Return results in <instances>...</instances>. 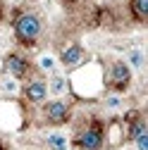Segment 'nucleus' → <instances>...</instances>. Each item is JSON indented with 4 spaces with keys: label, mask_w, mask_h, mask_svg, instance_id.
<instances>
[{
    "label": "nucleus",
    "mask_w": 148,
    "mask_h": 150,
    "mask_svg": "<svg viewBox=\"0 0 148 150\" xmlns=\"http://www.w3.org/2000/svg\"><path fill=\"white\" fill-rule=\"evenodd\" d=\"M12 29H14L17 43L29 48V45H36V43H38L41 33H43V22H41V17L36 14V12H24V14H19V17L14 19Z\"/></svg>",
    "instance_id": "nucleus-1"
},
{
    "label": "nucleus",
    "mask_w": 148,
    "mask_h": 150,
    "mask_svg": "<svg viewBox=\"0 0 148 150\" xmlns=\"http://www.w3.org/2000/svg\"><path fill=\"white\" fill-rule=\"evenodd\" d=\"M132 81H134V71H132V67H129L124 60H115L112 64H110V69H107V83H110L112 91L122 93V91H127L129 86H132Z\"/></svg>",
    "instance_id": "nucleus-2"
},
{
    "label": "nucleus",
    "mask_w": 148,
    "mask_h": 150,
    "mask_svg": "<svg viewBox=\"0 0 148 150\" xmlns=\"http://www.w3.org/2000/svg\"><path fill=\"white\" fill-rule=\"evenodd\" d=\"M43 117H46V122L53 124V126H62V124H67L69 117H72V107H69V103L62 100V98L46 100V103H43Z\"/></svg>",
    "instance_id": "nucleus-3"
},
{
    "label": "nucleus",
    "mask_w": 148,
    "mask_h": 150,
    "mask_svg": "<svg viewBox=\"0 0 148 150\" xmlns=\"http://www.w3.org/2000/svg\"><path fill=\"white\" fill-rule=\"evenodd\" d=\"M103 143H105V136H103V129L98 124L86 126L81 134L74 138V145L81 148V150H103Z\"/></svg>",
    "instance_id": "nucleus-4"
},
{
    "label": "nucleus",
    "mask_w": 148,
    "mask_h": 150,
    "mask_svg": "<svg viewBox=\"0 0 148 150\" xmlns=\"http://www.w3.org/2000/svg\"><path fill=\"white\" fill-rule=\"evenodd\" d=\"M5 71H7V76H12V79H26L29 76V69H31V62L24 57V55H19V52H10V55H5Z\"/></svg>",
    "instance_id": "nucleus-5"
},
{
    "label": "nucleus",
    "mask_w": 148,
    "mask_h": 150,
    "mask_svg": "<svg viewBox=\"0 0 148 150\" xmlns=\"http://www.w3.org/2000/svg\"><path fill=\"white\" fill-rule=\"evenodd\" d=\"M22 93H24V98H26L29 103H33V105H43V103L48 100V83H46L43 79H31V81L24 83Z\"/></svg>",
    "instance_id": "nucleus-6"
},
{
    "label": "nucleus",
    "mask_w": 148,
    "mask_h": 150,
    "mask_svg": "<svg viewBox=\"0 0 148 150\" xmlns=\"http://www.w3.org/2000/svg\"><path fill=\"white\" fill-rule=\"evenodd\" d=\"M84 57H86V52H84V48L79 45V43H72V45H67L62 52H60V64L62 67H67V69H77L81 62H84Z\"/></svg>",
    "instance_id": "nucleus-7"
},
{
    "label": "nucleus",
    "mask_w": 148,
    "mask_h": 150,
    "mask_svg": "<svg viewBox=\"0 0 148 150\" xmlns=\"http://www.w3.org/2000/svg\"><path fill=\"white\" fill-rule=\"evenodd\" d=\"M46 83H48V96H53V98H62L69 88L67 76H62V74H53L50 81H46Z\"/></svg>",
    "instance_id": "nucleus-8"
},
{
    "label": "nucleus",
    "mask_w": 148,
    "mask_h": 150,
    "mask_svg": "<svg viewBox=\"0 0 148 150\" xmlns=\"http://www.w3.org/2000/svg\"><path fill=\"white\" fill-rule=\"evenodd\" d=\"M46 143L50 150H69V138L65 134H60V131H53V134L46 136Z\"/></svg>",
    "instance_id": "nucleus-9"
},
{
    "label": "nucleus",
    "mask_w": 148,
    "mask_h": 150,
    "mask_svg": "<svg viewBox=\"0 0 148 150\" xmlns=\"http://www.w3.org/2000/svg\"><path fill=\"white\" fill-rule=\"evenodd\" d=\"M124 62L132 67V71H134V69H139V71H141V69L146 67V55H143V50H141V48H132Z\"/></svg>",
    "instance_id": "nucleus-10"
},
{
    "label": "nucleus",
    "mask_w": 148,
    "mask_h": 150,
    "mask_svg": "<svg viewBox=\"0 0 148 150\" xmlns=\"http://www.w3.org/2000/svg\"><path fill=\"white\" fill-rule=\"evenodd\" d=\"M129 10H132L136 22H146L148 19V0H129Z\"/></svg>",
    "instance_id": "nucleus-11"
},
{
    "label": "nucleus",
    "mask_w": 148,
    "mask_h": 150,
    "mask_svg": "<svg viewBox=\"0 0 148 150\" xmlns=\"http://www.w3.org/2000/svg\"><path fill=\"white\" fill-rule=\"evenodd\" d=\"M38 69L48 71V74H55V69H58V57H53L50 52H43L38 57Z\"/></svg>",
    "instance_id": "nucleus-12"
},
{
    "label": "nucleus",
    "mask_w": 148,
    "mask_h": 150,
    "mask_svg": "<svg viewBox=\"0 0 148 150\" xmlns=\"http://www.w3.org/2000/svg\"><path fill=\"white\" fill-rule=\"evenodd\" d=\"M143 131H148V129H146V119L139 117V119H134L132 124H129V129H127V138H129V141H134L139 134H143Z\"/></svg>",
    "instance_id": "nucleus-13"
},
{
    "label": "nucleus",
    "mask_w": 148,
    "mask_h": 150,
    "mask_svg": "<svg viewBox=\"0 0 148 150\" xmlns=\"http://www.w3.org/2000/svg\"><path fill=\"white\" fill-rule=\"evenodd\" d=\"M0 88H3L7 96H17V93H19V81H17V79H12V76H7V79H3Z\"/></svg>",
    "instance_id": "nucleus-14"
},
{
    "label": "nucleus",
    "mask_w": 148,
    "mask_h": 150,
    "mask_svg": "<svg viewBox=\"0 0 148 150\" xmlns=\"http://www.w3.org/2000/svg\"><path fill=\"white\" fill-rule=\"evenodd\" d=\"M105 107H107V110H117V107H122V98L117 96V93L107 96V98H105Z\"/></svg>",
    "instance_id": "nucleus-15"
},
{
    "label": "nucleus",
    "mask_w": 148,
    "mask_h": 150,
    "mask_svg": "<svg viewBox=\"0 0 148 150\" xmlns=\"http://www.w3.org/2000/svg\"><path fill=\"white\" fill-rule=\"evenodd\" d=\"M134 145H136V150H148V131H143L134 138Z\"/></svg>",
    "instance_id": "nucleus-16"
}]
</instances>
